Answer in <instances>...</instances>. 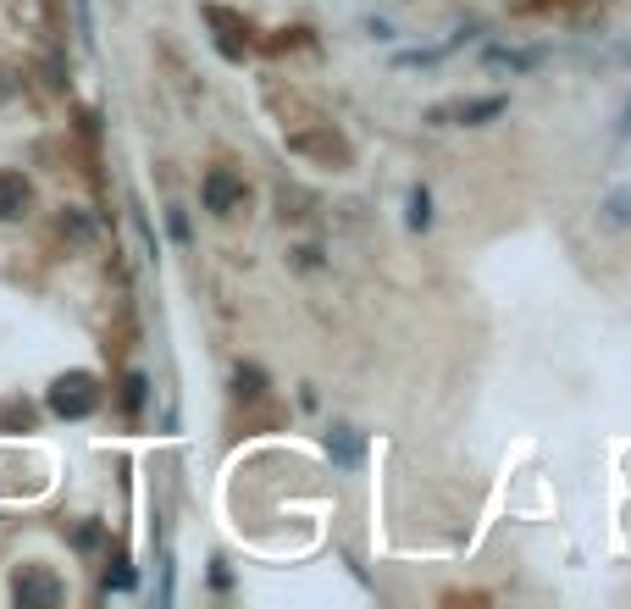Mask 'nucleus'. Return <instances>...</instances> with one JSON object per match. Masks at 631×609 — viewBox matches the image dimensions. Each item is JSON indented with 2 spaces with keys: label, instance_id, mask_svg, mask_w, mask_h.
I'll list each match as a JSON object with an SVG mask.
<instances>
[{
  "label": "nucleus",
  "instance_id": "10",
  "mask_svg": "<svg viewBox=\"0 0 631 609\" xmlns=\"http://www.w3.org/2000/svg\"><path fill=\"white\" fill-rule=\"evenodd\" d=\"M233 383H239V394H244V399L266 394V388H261V383H266V377H261V371H255V366H239V377H233Z\"/></svg>",
  "mask_w": 631,
  "mask_h": 609
},
{
  "label": "nucleus",
  "instance_id": "8",
  "mask_svg": "<svg viewBox=\"0 0 631 609\" xmlns=\"http://www.w3.org/2000/svg\"><path fill=\"white\" fill-rule=\"evenodd\" d=\"M537 61H543V56H537V50H488V67H510V72H526V67H537Z\"/></svg>",
  "mask_w": 631,
  "mask_h": 609
},
{
  "label": "nucleus",
  "instance_id": "3",
  "mask_svg": "<svg viewBox=\"0 0 631 609\" xmlns=\"http://www.w3.org/2000/svg\"><path fill=\"white\" fill-rule=\"evenodd\" d=\"M200 194H205V211H211V216H233L244 205V178H233V172L216 167V172H205V189Z\"/></svg>",
  "mask_w": 631,
  "mask_h": 609
},
{
  "label": "nucleus",
  "instance_id": "11",
  "mask_svg": "<svg viewBox=\"0 0 631 609\" xmlns=\"http://www.w3.org/2000/svg\"><path fill=\"white\" fill-rule=\"evenodd\" d=\"M609 216H615V222H631V194H615V200H609Z\"/></svg>",
  "mask_w": 631,
  "mask_h": 609
},
{
  "label": "nucleus",
  "instance_id": "1",
  "mask_svg": "<svg viewBox=\"0 0 631 609\" xmlns=\"http://www.w3.org/2000/svg\"><path fill=\"white\" fill-rule=\"evenodd\" d=\"M45 405L56 410L61 421H84L89 410L100 405V383L89 377V371H67V377H56V383H50Z\"/></svg>",
  "mask_w": 631,
  "mask_h": 609
},
{
  "label": "nucleus",
  "instance_id": "12",
  "mask_svg": "<svg viewBox=\"0 0 631 609\" xmlns=\"http://www.w3.org/2000/svg\"><path fill=\"white\" fill-rule=\"evenodd\" d=\"M106 587H117V593H128V587H133V571H128V565H117V571L106 576Z\"/></svg>",
  "mask_w": 631,
  "mask_h": 609
},
{
  "label": "nucleus",
  "instance_id": "9",
  "mask_svg": "<svg viewBox=\"0 0 631 609\" xmlns=\"http://www.w3.org/2000/svg\"><path fill=\"white\" fill-rule=\"evenodd\" d=\"M427 222H432V194L427 189H410V227L421 233Z\"/></svg>",
  "mask_w": 631,
  "mask_h": 609
},
{
  "label": "nucleus",
  "instance_id": "5",
  "mask_svg": "<svg viewBox=\"0 0 631 609\" xmlns=\"http://www.w3.org/2000/svg\"><path fill=\"white\" fill-rule=\"evenodd\" d=\"M28 205H34V183L23 172H0V222H17Z\"/></svg>",
  "mask_w": 631,
  "mask_h": 609
},
{
  "label": "nucleus",
  "instance_id": "14",
  "mask_svg": "<svg viewBox=\"0 0 631 609\" xmlns=\"http://www.w3.org/2000/svg\"><path fill=\"white\" fill-rule=\"evenodd\" d=\"M620 139H631V106H626V117H620Z\"/></svg>",
  "mask_w": 631,
  "mask_h": 609
},
{
  "label": "nucleus",
  "instance_id": "2",
  "mask_svg": "<svg viewBox=\"0 0 631 609\" xmlns=\"http://www.w3.org/2000/svg\"><path fill=\"white\" fill-rule=\"evenodd\" d=\"M12 604L50 609V604H61V582L45 571V565H23V571H17V582H12Z\"/></svg>",
  "mask_w": 631,
  "mask_h": 609
},
{
  "label": "nucleus",
  "instance_id": "6",
  "mask_svg": "<svg viewBox=\"0 0 631 609\" xmlns=\"http://www.w3.org/2000/svg\"><path fill=\"white\" fill-rule=\"evenodd\" d=\"M205 23L222 28V56H244V45L233 39V34H239V17H227L222 6H205Z\"/></svg>",
  "mask_w": 631,
  "mask_h": 609
},
{
  "label": "nucleus",
  "instance_id": "7",
  "mask_svg": "<svg viewBox=\"0 0 631 609\" xmlns=\"http://www.w3.org/2000/svg\"><path fill=\"white\" fill-rule=\"evenodd\" d=\"M327 454H333L338 466H360V438L355 432H344V427L327 432Z\"/></svg>",
  "mask_w": 631,
  "mask_h": 609
},
{
  "label": "nucleus",
  "instance_id": "13",
  "mask_svg": "<svg viewBox=\"0 0 631 609\" xmlns=\"http://www.w3.org/2000/svg\"><path fill=\"white\" fill-rule=\"evenodd\" d=\"M122 399H128V410H139L144 405V377H128V394Z\"/></svg>",
  "mask_w": 631,
  "mask_h": 609
},
{
  "label": "nucleus",
  "instance_id": "4",
  "mask_svg": "<svg viewBox=\"0 0 631 609\" xmlns=\"http://www.w3.org/2000/svg\"><path fill=\"white\" fill-rule=\"evenodd\" d=\"M504 111V95H488V100H460V106H438L432 122H465V128H477V122L499 117Z\"/></svg>",
  "mask_w": 631,
  "mask_h": 609
}]
</instances>
